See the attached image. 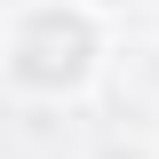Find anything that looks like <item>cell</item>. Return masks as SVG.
<instances>
[{
  "mask_svg": "<svg viewBox=\"0 0 159 159\" xmlns=\"http://www.w3.org/2000/svg\"><path fill=\"white\" fill-rule=\"evenodd\" d=\"M88 8H127V0H88Z\"/></svg>",
  "mask_w": 159,
  "mask_h": 159,
  "instance_id": "cell-2",
  "label": "cell"
},
{
  "mask_svg": "<svg viewBox=\"0 0 159 159\" xmlns=\"http://www.w3.org/2000/svg\"><path fill=\"white\" fill-rule=\"evenodd\" d=\"M103 8L88 0H24L8 16V88L16 96H80L103 64Z\"/></svg>",
  "mask_w": 159,
  "mask_h": 159,
  "instance_id": "cell-1",
  "label": "cell"
}]
</instances>
